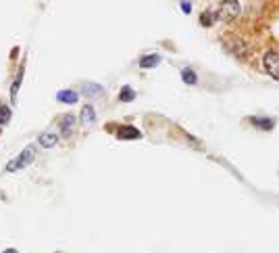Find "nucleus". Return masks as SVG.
Segmentation results:
<instances>
[{
  "label": "nucleus",
  "instance_id": "nucleus-12",
  "mask_svg": "<svg viewBox=\"0 0 279 253\" xmlns=\"http://www.w3.org/2000/svg\"><path fill=\"white\" fill-rule=\"evenodd\" d=\"M250 122H252L254 126H258V128H263V130H271V128L275 126V122L269 120V117H252Z\"/></svg>",
  "mask_w": 279,
  "mask_h": 253
},
{
  "label": "nucleus",
  "instance_id": "nucleus-11",
  "mask_svg": "<svg viewBox=\"0 0 279 253\" xmlns=\"http://www.w3.org/2000/svg\"><path fill=\"white\" fill-rule=\"evenodd\" d=\"M161 63V57L159 55H146L140 59V67H144V69H150V67H156Z\"/></svg>",
  "mask_w": 279,
  "mask_h": 253
},
{
  "label": "nucleus",
  "instance_id": "nucleus-4",
  "mask_svg": "<svg viewBox=\"0 0 279 253\" xmlns=\"http://www.w3.org/2000/svg\"><path fill=\"white\" fill-rule=\"evenodd\" d=\"M225 46H227V50L229 53H234L236 57H244L246 55V42H242V40H238V38H229L227 42H225Z\"/></svg>",
  "mask_w": 279,
  "mask_h": 253
},
{
  "label": "nucleus",
  "instance_id": "nucleus-6",
  "mask_svg": "<svg viewBox=\"0 0 279 253\" xmlns=\"http://www.w3.org/2000/svg\"><path fill=\"white\" fill-rule=\"evenodd\" d=\"M117 136L123 138V140H133V138H140L142 134H140V130H135L133 126H123V128L117 132Z\"/></svg>",
  "mask_w": 279,
  "mask_h": 253
},
{
  "label": "nucleus",
  "instance_id": "nucleus-14",
  "mask_svg": "<svg viewBox=\"0 0 279 253\" xmlns=\"http://www.w3.org/2000/svg\"><path fill=\"white\" fill-rule=\"evenodd\" d=\"M215 17H217L215 13L206 11V13H202V15H200V23H202L204 27H211V25H213V21H215Z\"/></svg>",
  "mask_w": 279,
  "mask_h": 253
},
{
  "label": "nucleus",
  "instance_id": "nucleus-9",
  "mask_svg": "<svg viewBox=\"0 0 279 253\" xmlns=\"http://www.w3.org/2000/svg\"><path fill=\"white\" fill-rule=\"evenodd\" d=\"M57 98L61 100V103H65V105H75L77 103V92L75 90H61L57 94Z\"/></svg>",
  "mask_w": 279,
  "mask_h": 253
},
{
  "label": "nucleus",
  "instance_id": "nucleus-15",
  "mask_svg": "<svg viewBox=\"0 0 279 253\" xmlns=\"http://www.w3.org/2000/svg\"><path fill=\"white\" fill-rule=\"evenodd\" d=\"M181 78H183L185 84H196V82H198L196 71H192V69H183V71H181Z\"/></svg>",
  "mask_w": 279,
  "mask_h": 253
},
{
  "label": "nucleus",
  "instance_id": "nucleus-8",
  "mask_svg": "<svg viewBox=\"0 0 279 253\" xmlns=\"http://www.w3.org/2000/svg\"><path fill=\"white\" fill-rule=\"evenodd\" d=\"M61 128H63V134H65V136H69V134L73 132V128H75V117H73L71 113L63 115V117H61Z\"/></svg>",
  "mask_w": 279,
  "mask_h": 253
},
{
  "label": "nucleus",
  "instance_id": "nucleus-2",
  "mask_svg": "<svg viewBox=\"0 0 279 253\" xmlns=\"http://www.w3.org/2000/svg\"><path fill=\"white\" fill-rule=\"evenodd\" d=\"M33 159H36V149L33 147H27L23 153L17 155L9 165H7V172H17V170H21V167H27Z\"/></svg>",
  "mask_w": 279,
  "mask_h": 253
},
{
  "label": "nucleus",
  "instance_id": "nucleus-1",
  "mask_svg": "<svg viewBox=\"0 0 279 253\" xmlns=\"http://www.w3.org/2000/svg\"><path fill=\"white\" fill-rule=\"evenodd\" d=\"M238 15H240V3H238V0H221L219 11H217V17H219L223 23L234 21Z\"/></svg>",
  "mask_w": 279,
  "mask_h": 253
},
{
  "label": "nucleus",
  "instance_id": "nucleus-3",
  "mask_svg": "<svg viewBox=\"0 0 279 253\" xmlns=\"http://www.w3.org/2000/svg\"><path fill=\"white\" fill-rule=\"evenodd\" d=\"M265 69H267V74L271 76V78H275V80H279V55L277 53H267L265 55Z\"/></svg>",
  "mask_w": 279,
  "mask_h": 253
},
{
  "label": "nucleus",
  "instance_id": "nucleus-5",
  "mask_svg": "<svg viewBox=\"0 0 279 253\" xmlns=\"http://www.w3.org/2000/svg\"><path fill=\"white\" fill-rule=\"evenodd\" d=\"M81 92H83L85 96L96 98V96L104 94V88L100 86V84H94V82H83V84H81Z\"/></svg>",
  "mask_w": 279,
  "mask_h": 253
},
{
  "label": "nucleus",
  "instance_id": "nucleus-16",
  "mask_svg": "<svg viewBox=\"0 0 279 253\" xmlns=\"http://www.w3.org/2000/svg\"><path fill=\"white\" fill-rule=\"evenodd\" d=\"M11 120V109L9 107H0V126H5Z\"/></svg>",
  "mask_w": 279,
  "mask_h": 253
},
{
  "label": "nucleus",
  "instance_id": "nucleus-17",
  "mask_svg": "<svg viewBox=\"0 0 279 253\" xmlns=\"http://www.w3.org/2000/svg\"><path fill=\"white\" fill-rule=\"evenodd\" d=\"M181 9H183V13H190V11H192V5L188 3V0H183V3H181Z\"/></svg>",
  "mask_w": 279,
  "mask_h": 253
},
{
  "label": "nucleus",
  "instance_id": "nucleus-10",
  "mask_svg": "<svg viewBox=\"0 0 279 253\" xmlns=\"http://www.w3.org/2000/svg\"><path fill=\"white\" fill-rule=\"evenodd\" d=\"M96 122V113H94V109L88 105V107H83L81 109V124L83 126H90V124H94Z\"/></svg>",
  "mask_w": 279,
  "mask_h": 253
},
{
  "label": "nucleus",
  "instance_id": "nucleus-7",
  "mask_svg": "<svg viewBox=\"0 0 279 253\" xmlns=\"http://www.w3.org/2000/svg\"><path fill=\"white\" fill-rule=\"evenodd\" d=\"M57 142H59V134L57 132H44V134H40V144L44 149H52Z\"/></svg>",
  "mask_w": 279,
  "mask_h": 253
},
{
  "label": "nucleus",
  "instance_id": "nucleus-13",
  "mask_svg": "<svg viewBox=\"0 0 279 253\" xmlns=\"http://www.w3.org/2000/svg\"><path fill=\"white\" fill-rule=\"evenodd\" d=\"M119 98L123 100V103H131V100L135 98V92H133V88H129V86H123V88H121V92H119Z\"/></svg>",
  "mask_w": 279,
  "mask_h": 253
},
{
  "label": "nucleus",
  "instance_id": "nucleus-18",
  "mask_svg": "<svg viewBox=\"0 0 279 253\" xmlns=\"http://www.w3.org/2000/svg\"><path fill=\"white\" fill-rule=\"evenodd\" d=\"M3 253H17L15 249H7V251H3Z\"/></svg>",
  "mask_w": 279,
  "mask_h": 253
}]
</instances>
